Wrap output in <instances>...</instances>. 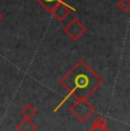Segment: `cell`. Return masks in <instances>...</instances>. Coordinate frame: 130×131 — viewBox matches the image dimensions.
<instances>
[{"label":"cell","mask_w":130,"mask_h":131,"mask_svg":"<svg viewBox=\"0 0 130 131\" xmlns=\"http://www.w3.org/2000/svg\"><path fill=\"white\" fill-rule=\"evenodd\" d=\"M2 19H4V14H2L1 12H0V23L2 22Z\"/></svg>","instance_id":"cell-10"},{"label":"cell","mask_w":130,"mask_h":131,"mask_svg":"<svg viewBox=\"0 0 130 131\" xmlns=\"http://www.w3.org/2000/svg\"><path fill=\"white\" fill-rule=\"evenodd\" d=\"M17 131H37L38 124L32 119H23L19 123L16 124Z\"/></svg>","instance_id":"cell-6"},{"label":"cell","mask_w":130,"mask_h":131,"mask_svg":"<svg viewBox=\"0 0 130 131\" xmlns=\"http://www.w3.org/2000/svg\"><path fill=\"white\" fill-rule=\"evenodd\" d=\"M117 8L122 13L127 14L130 10V0H119L117 2Z\"/></svg>","instance_id":"cell-9"},{"label":"cell","mask_w":130,"mask_h":131,"mask_svg":"<svg viewBox=\"0 0 130 131\" xmlns=\"http://www.w3.org/2000/svg\"><path fill=\"white\" fill-rule=\"evenodd\" d=\"M21 115L24 119H32L37 115V108L32 104H25L21 110Z\"/></svg>","instance_id":"cell-7"},{"label":"cell","mask_w":130,"mask_h":131,"mask_svg":"<svg viewBox=\"0 0 130 131\" xmlns=\"http://www.w3.org/2000/svg\"><path fill=\"white\" fill-rule=\"evenodd\" d=\"M73 12V8L70 6L69 4H66L65 1H62L59 4H57L55 7L49 10V13L51 14V16L56 19L57 22H64L67 17L70 16V14Z\"/></svg>","instance_id":"cell-4"},{"label":"cell","mask_w":130,"mask_h":131,"mask_svg":"<svg viewBox=\"0 0 130 131\" xmlns=\"http://www.w3.org/2000/svg\"><path fill=\"white\" fill-rule=\"evenodd\" d=\"M59 84L75 100H88L103 84V79L86 60L79 59L61 78Z\"/></svg>","instance_id":"cell-1"},{"label":"cell","mask_w":130,"mask_h":131,"mask_svg":"<svg viewBox=\"0 0 130 131\" xmlns=\"http://www.w3.org/2000/svg\"><path fill=\"white\" fill-rule=\"evenodd\" d=\"M86 131H111L109 129V122L107 119L104 117L103 115H99L92 121V124L89 129Z\"/></svg>","instance_id":"cell-5"},{"label":"cell","mask_w":130,"mask_h":131,"mask_svg":"<svg viewBox=\"0 0 130 131\" xmlns=\"http://www.w3.org/2000/svg\"><path fill=\"white\" fill-rule=\"evenodd\" d=\"M95 108L88 100L84 99H77L70 107V113L78 122L82 123L90 119V116L95 113Z\"/></svg>","instance_id":"cell-2"},{"label":"cell","mask_w":130,"mask_h":131,"mask_svg":"<svg viewBox=\"0 0 130 131\" xmlns=\"http://www.w3.org/2000/svg\"><path fill=\"white\" fill-rule=\"evenodd\" d=\"M63 31L72 41H79L87 32V26L75 17L71 19L66 25H64Z\"/></svg>","instance_id":"cell-3"},{"label":"cell","mask_w":130,"mask_h":131,"mask_svg":"<svg viewBox=\"0 0 130 131\" xmlns=\"http://www.w3.org/2000/svg\"><path fill=\"white\" fill-rule=\"evenodd\" d=\"M36 1L38 2L42 8H45L46 10L49 12L52 7H55L57 4H59V2L65 1V0H36Z\"/></svg>","instance_id":"cell-8"}]
</instances>
